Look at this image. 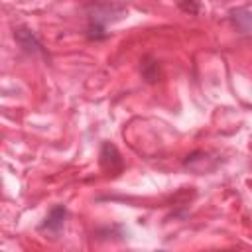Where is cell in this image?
I'll list each match as a JSON object with an SVG mask.
<instances>
[{
  "mask_svg": "<svg viewBox=\"0 0 252 252\" xmlns=\"http://www.w3.org/2000/svg\"><path fill=\"white\" fill-rule=\"evenodd\" d=\"M100 165H102V169L106 173H112V175H116V173L122 171L124 161H122V156H120V152L116 150L114 144H110V142H104L102 144V150H100Z\"/></svg>",
  "mask_w": 252,
  "mask_h": 252,
  "instance_id": "cell-1",
  "label": "cell"
},
{
  "mask_svg": "<svg viewBox=\"0 0 252 252\" xmlns=\"http://www.w3.org/2000/svg\"><path fill=\"white\" fill-rule=\"evenodd\" d=\"M142 75H144V79H146L148 83H154V81L158 79V63H156V61H148V63H144V67H142Z\"/></svg>",
  "mask_w": 252,
  "mask_h": 252,
  "instance_id": "cell-3",
  "label": "cell"
},
{
  "mask_svg": "<svg viewBox=\"0 0 252 252\" xmlns=\"http://www.w3.org/2000/svg\"><path fill=\"white\" fill-rule=\"evenodd\" d=\"M65 215H67V211H65V207H63V205L53 207V209L49 211V215L45 217V220H43L41 228H43V230L47 228V230L57 232V230L63 226V222H65Z\"/></svg>",
  "mask_w": 252,
  "mask_h": 252,
  "instance_id": "cell-2",
  "label": "cell"
}]
</instances>
